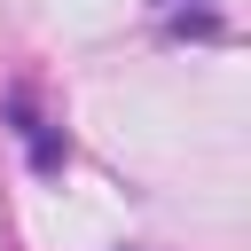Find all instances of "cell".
<instances>
[{"instance_id": "obj_3", "label": "cell", "mask_w": 251, "mask_h": 251, "mask_svg": "<svg viewBox=\"0 0 251 251\" xmlns=\"http://www.w3.org/2000/svg\"><path fill=\"white\" fill-rule=\"evenodd\" d=\"M157 8H180V0H157ZM188 8H212V0H188Z\"/></svg>"}, {"instance_id": "obj_1", "label": "cell", "mask_w": 251, "mask_h": 251, "mask_svg": "<svg viewBox=\"0 0 251 251\" xmlns=\"http://www.w3.org/2000/svg\"><path fill=\"white\" fill-rule=\"evenodd\" d=\"M8 126H16V141L31 149V173H63V157H71V149H63V133H55V126H39V110H31V94H24V86L8 94Z\"/></svg>"}, {"instance_id": "obj_2", "label": "cell", "mask_w": 251, "mask_h": 251, "mask_svg": "<svg viewBox=\"0 0 251 251\" xmlns=\"http://www.w3.org/2000/svg\"><path fill=\"white\" fill-rule=\"evenodd\" d=\"M173 39H220V16L212 8H173Z\"/></svg>"}]
</instances>
